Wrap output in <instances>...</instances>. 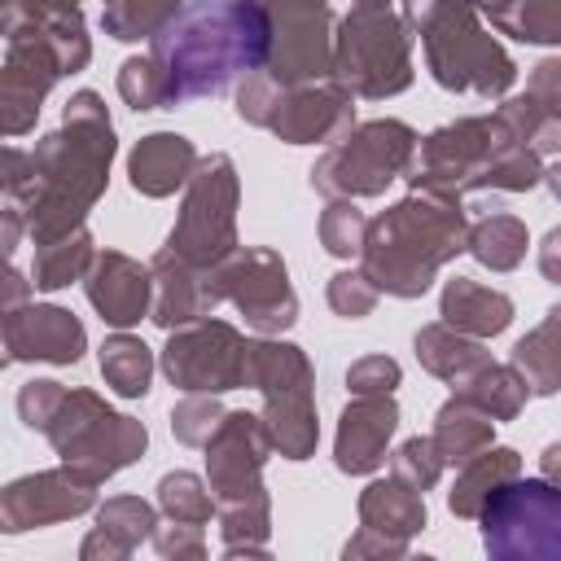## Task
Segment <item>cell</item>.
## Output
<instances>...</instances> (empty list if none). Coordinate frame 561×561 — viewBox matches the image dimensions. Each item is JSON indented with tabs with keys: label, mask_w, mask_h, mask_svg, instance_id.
Wrapping results in <instances>:
<instances>
[{
	"label": "cell",
	"mask_w": 561,
	"mask_h": 561,
	"mask_svg": "<svg viewBox=\"0 0 561 561\" xmlns=\"http://www.w3.org/2000/svg\"><path fill=\"white\" fill-rule=\"evenodd\" d=\"M153 526H158V517H153V508H149L145 500H136V495L110 500V504L101 508V517H96V530H92L88 543H83V557H96V552H105V557H127L145 535H153Z\"/></svg>",
	"instance_id": "26"
},
{
	"label": "cell",
	"mask_w": 561,
	"mask_h": 561,
	"mask_svg": "<svg viewBox=\"0 0 561 561\" xmlns=\"http://www.w3.org/2000/svg\"><path fill=\"white\" fill-rule=\"evenodd\" d=\"M416 359L443 377V381H465L469 373H478L482 364H491V355L482 351V342H473L469 333L451 329V324H430L416 333Z\"/></svg>",
	"instance_id": "28"
},
{
	"label": "cell",
	"mask_w": 561,
	"mask_h": 561,
	"mask_svg": "<svg viewBox=\"0 0 561 561\" xmlns=\"http://www.w3.org/2000/svg\"><path fill=\"white\" fill-rule=\"evenodd\" d=\"M114 158L110 114L96 92H75L66 105V127L44 136L31 153V232L35 241H53L79 228L83 210L105 188V171Z\"/></svg>",
	"instance_id": "2"
},
{
	"label": "cell",
	"mask_w": 561,
	"mask_h": 561,
	"mask_svg": "<svg viewBox=\"0 0 561 561\" xmlns=\"http://www.w3.org/2000/svg\"><path fill=\"white\" fill-rule=\"evenodd\" d=\"M118 92L131 110H162L167 105V88H162V75L153 66V57H131L118 70Z\"/></svg>",
	"instance_id": "38"
},
{
	"label": "cell",
	"mask_w": 561,
	"mask_h": 561,
	"mask_svg": "<svg viewBox=\"0 0 561 561\" xmlns=\"http://www.w3.org/2000/svg\"><path fill=\"white\" fill-rule=\"evenodd\" d=\"M500 118L535 153H561V57H548L530 70L526 96L508 101Z\"/></svg>",
	"instance_id": "16"
},
{
	"label": "cell",
	"mask_w": 561,
	"mask_h": 561,
	"mask_svg": "<svg viewBox=\"0 0 561 561\" xmlns=\"http://www.w3.org/2000/svg\"><path fill=\"white\" fill-rule=\"evenodd\" d=\"M399 425V408L386 394H355V403L342 412L333 460L342 473H373L386 460V443Z\"/></svg>",
	"instance_id": "17"
},
{
	"label": "cell",
	"mask_w": 561,
	"mask_h": 561,
	"mask_svg": "<svg viewBox=\"0 0 561 561\" xmlns=\"http://www.w3.org/2000/svg\"><path fill=\"white\" fill-rule=\"evenodd\" d=\"M543 180H548V188H552V193L561 197V162H557L552 171H543Z\"/></svg>",
	"instance_id": "45"
},
{
	"label": "cell",
	"mask_w": 561,
	"mask_h": 561,
	"mask_svg": "<svg viewBox=\"0 0 561 561\" xmlns=\"http://www.w3.org/2000/svg\"><path fill=\"white\" fill-rule=\"evenodd\" d=\"M517 473H522V460H517L513 447H486V451H478L473 460L460 465V478H456V486H451V495H447L451 513H456V517H478L482 504H486L504 482H513Z\"/></svg>",
	"instance_id": "25"
},
{
	"label": "cell",
	"mask_w": 561,
	"mask_h": 561,
	"mask_svg": "<svg viewBox=\"0 0 561 561\" xmlns=\"http://www.w3.org/2000/svg\"><path fill=\"white\" fill-rule=\"evenodd\" d=\"M267 451H272L267 425L250 412H228L219 421V430L210 434V443H206V473H210L215 504L263 491L259 469H263Z\"/></svg>",
	"instance_id": "13"
},
{
	"label": "cell",
	"mask_w": 561,
	"mask_h": 561,
	"mask_svg": "<svg viewBox=\"0 0 561 561\" xmlns=\"http://www.w3.org/2000/svg\"><path fill=\"white\" fill-rule=\"evenodd\" d=\"M539 465H543V478L561 486V443H548L543 456H539Z\"/></svg>",
	"instance_id": "44"
},
{
	"label": "cell",
	"mask_w": 561,
	"mask_h": 561,
	"mask_svg": "<svg viewBox=\"0 0 561 561\" xmlns=\"http://www.w3.org/2000/svg\"><path fill=\"white\" fill-rule=\"evenodd\" d=\"M377 285L364 276V272H337L333 280H329V307L337 311V316H346V320H359V316H368L373 307H377Z\"/></svg>",
	"instance_id": "40"
},
{
	"label": "cell",
	"mask_w": 561,
	"mask_h": 561,
	"mask_svg": "<svg viewBox=\"0 0 561 561\" xmlns=\"http://www.w3.org/2000/svg\"><path fill=\"white\" fill-rule=\"evenodd\" d=\"M469 254L486 263L491 272H508L526 259V224L513 215H491L478 228H469Z\"/></svg>",
	"instance_id": "31"
},
{
	"label": "cell",
	"mask_w": 561,
	"mask_h": 561,
	"mask_svg": "<svg viewBox=\"0 0 561 561\" xmlns=\"http://www.w3.org/2000/svg\"><path fill=\"white\" fill-rule=\"evenodd\" d=\"M215 276H219L224 298L241 307V316L254 333H280L298 320V298L289 289V276H285V263L276 250H263V245L232 250L215 267Z\"/></svg>",
	"instance_id": "12"
},
{
	"label": "cell",
	"mask_w": 561,
	"mask_h": 561,
	"mask_svg": "<svg viewBox=\"0 0 561 561\" xmlns=\"http://www.w3.org/2000/svg\"><path fill=\"white\" fill-rule=\"evenodd\" d=\"M333 70L351 96H394L412 83L408 26L390 0H355L333 35Z\"/></svg>",
	"instance_id": "5"
},
{
	"label": "cell",
	"mask_w": 561,
	"mask_h": 561,
	"mask_svg": "<svg viewBox=\"0 0 561 561\" xmlns=\"http://www.w3.org/2000/svg\"><path fill=\"white\" fill-rule=\"evenodd\" d=\"M158 504H162V513L171 522H193V526H206L210 513L219 508L215 504V491H206V482L197 473H184V469L180 473H167L158 482Z\"/></svg>",
	"instance_id": "34"
},
{
	"label": "cell",
	"mask_w": 561,
	"mask_h": 561,
	"mask_svg": "<svg viewBox=\"0 0 561 561\" xmlns=\"http://www.w3.org/2000/svg\"><path fill=\"white\" fill-rule=\"evenodd\" d=\"M513 320V302L504 289H491V285H478L469 276H456L447 280L443 289V324L469 333V337H495L504 333Z\"/></svg>",
	"instance_id": "21"
},
{
	"label": "cell",
	"mask_w": 561,
	"mask_h": 561,
	"mask_svg": "<svg viewBox=\"0 0 561 561\" xmlns=\"http://www.w3.org/2000/svg\"><path fill=\"white\" fill-rule=\"evenodd\" d=\"M193 167H197V153H193V145H188L184 136H175V131H153V136H145V140L131 149V162H127L131 188L145 193V197H167V193H175V188L193 175Z\"/></svg>",
	"instance_id": "20"
},
{
	"label": "cell",
	"mask_w": 561,
	"mask_h": 561,
	"mask_svg": "<svg viewBox=\"0 0 561 561\" xmlns=\"http://www.w3.org/2000/svg\"><path fill=\"white\" fill-rule=\"evenodd\" d=\"M469 245V224L460 210V197L443 193H412L408 202L390 206L381 219L368 224L364 237V276L394 294L416 298L430 289L434 272Z\"/></svg>",
	"instance_id": "3"
},
{
	"label": "cell",
	"mask_w": 561,
	"mask_h": 561,
	"mask_svg": "<svg viewBox=\"0 0 561 561\" xmlns=\"http://www.w3.org/2000/svg\"><path fill=\"white\" fill-rule=\"evenodd\" d=\"M101 377L105 386H114L123 399H140L149 390V377H153V355L140 337H127V333H114L105 346H101Z\"/></svg>",
	"instance_id": "30"
},
{
	"label": "cell",
	"mask_w": 561,
	"mask_h": 561,
	"mask_svg": "<svg viewBox=\"0 0 561 561\" xmlns=\"http://www.w3.org/2000/svg\"><path fill=\"white\" fill-rule=\"evenodd\" d=\"M237 114L254 127L276 131L289 145H316V140H342L355 123L351 110V88L342 83H302V88H280L267 70L245 75L237 92Z\"/></svg>",
	"instance_id": "6"
},
{
	"label": "cell",
	"mask_w": 561,
	"mask_h": 561,
	"mask_svg": "<svg viewBox=\"0 0 561 561\" xmlns=\"http://www.w3.org/2000/svg\"><path fill=\"white\" fill-rule=\"evenodd\" d=\"M149 272H153V311L149 316L162 329L193 324V320L210 316L215 302H224V289H219L215 267H197V263L162 250Z\"/></svg>",
	"instance_id": "14"
},
{
	"label": "cell",
	"mask_w": 561,
	"mask_h": 561,
	"mask_svg": "<svg viewBox=\"0 0 561 561\" xmlns=\"http://www.w3.org/2000/svg\"><path fill=\"white\" fill-rule=\"evenodd\" d=\"M263 425L272 434V447L285 460H307L316 451V408H311V386H289V390H267Z\"/></svg>",
	"instance_id": "22"
},
{
	"label": "cell",
	"mask_w": 561,
	"mask_h": 561,
	"mask_svg": "<svg viewBox=\"0 0 561 561\" xmlns=\"http://www.w3.org/2000/svg\"><path fill=\"white\" fill-rule=\"evenodd\" d=\"M149 289H153V272H145L136 259H127V254H118V250H105V254L92 259L88 298H92V307L101 311L105 324L127 329V324H136L140 316H149V311H153Z\"/></svg>",
	"instance_id": "15"
},
{
	"label": "cell",
	"mask_w": 561,
	"mask_h": 561,
	"mask_svg": "<svg viewBox=\"0 0 561 561\" xmlns=\"http://www.w3.org/2000/svg\"><path fill=\"white\" fill-rule=\"evenodd\" d=\"M153 548L162 557H202L206 543H202V526L193 522H171V526H153Z\"/></svg>",
	"instance_id": "42"
},
{
	"label": "cell",
	"mask_w": 561,
	"mask_h": 561,
	"mask_svg": "<svg viewBox=\"0 0 561 561\" xmlns=\"http://www.w3.org/2000/svg\"><path fill=\"white\" fill-rule=\"evenodd\" d=\"M364 237H368L364 210H355V202H346V197H333V206L320 215V241H324V250L337 254V259H355L364 250Z\"/></svg>",
	"instance_id": "35"
},
{
	"label": "cell",
	"mask_w": 561,
	"mask_h": 561,
	"mask_svg": "<svg viewBox=\"0 0 561 561\" xmlns=\"http://www.w3.org/2000/svg\"><path fill=\"white\" fill-rule=\"evenodd\" d=\"M500 31L526 44H561V0H517Z\"/></svg>",
	"instance_id": "36"
},
{
	"label": "cell",
	"mask_w": 561,
	"mask_h": 561,
	"mask_svg": "<svg viewBox=\"0 0 561 561\" xmlns=\"http://www.w3.org/2000/svg\"><path fill=\"white\" fill-rule=\"evenodd\" d=\"M180 13V0H110L101 26L114 39H153L171 18Z\"/></svg>",
	"instance_id": "33"
},
{
	"label": "cell",
	"mask_w": 561,
	"mask_h": 561,
	"mask_svg": "<svg viewBox=\"0 0 561 561\" xmlns=\"http://www.w3.org/2000/svg\"><path fill=\"white\" fill-rule=\"evenodd\" d=\"M272 53V13L259 0H188L153 39L167 105L215 96L237 75H254Z\"/></svg>",
	"instance_id": "1"
},
{
	"label": "cell",
	"mask_w": 561,
	"mask_h": 561,
	"mask_svg": "<svg viewBox=\"0 0 561 561\" xmlns=\"http://www.w3.org/2000/svg\"><path fill=\"white\" fill-rule=\"evenodd\" d=\"M539 272H543L552 285H561V228H552V232L543 237V245H539Z\"/></svg>",
	"instance_id": "43"
},
{
	"label": "cell",
	"mask_w": 561,
	"mask_h": 561,
	"mask_svg": "<svg viewBox=\"0 0 561 561\" xmlns=\"http://www.w3.org/2000/svg\"><path fill=\"white\" fill-rule=\"evenodd\" d=\"M460 390V399H469V403H478L482 412H491L495 421H513L517 412H522V403H526V394H530V386L522 381V373L508 364H482L478 373H469L465 381H456Z\"/></svg>",
	"instance_id": "29"
},
{
	"label": "cell",
	"mask_w": 561,
	"mask_h": 561,
	"mask_svg": "<svg viewBox=\"0 0 561 561\" xmlns=\"http://www.w3.org/2000/svg\"><path fill=\"white\" fill-rule=\"evenodd\" d=\"M359 522L377 535H390V539H408L425 526V500L416 486H408L403 478H386V482H373L364 495H359Z\"/></svg>",
	"instance_id": "23"
},
{
	"label": "cell",
	"mask_w": 561,
	"mask_h": 561,
	"mask_svg": "<svg viewBox=\"0 0 561 561\" xmlns=\"http://www.w3.org/2000/svg\"><path fill=\"white\" fill-rule=\"evenodd\" d=\"M224 416H228V412H219V403H215L210 394H193V399H184V403L171 412V430H175L180 443H188V447H206Z\"/></svg>",
	"instance_id": "39"
},
{
	"label": "cell",
	"mask_w": 561,
	"mask_h": 561,
	"mask_svg": "<svg viewBox=\"0 0 561 561\" xmlns=\"http://www.w3.org/2000/svg\"><path fill=\"white\" fill-rule=\"evenodd\" d=\"M416 145V131L399 118H373L364 127H351L311 167V188H320L324 197H377L390 180L408 171Z\"/></svg>",
	"instance_id": "9"
},
{
	"label": "cell",
	"mask_w": 561,
	"mask_h": 561,
	"mask_svg": "<svg viewBox=\"0 0 561 561\" xmlns=\"http://www.w3.org/2000/svg\"><path fill=\"white\" fill-rule=\"evenodd\" d=\"M403 22L425 39L430 75L443 88L500 96L517 79L504 48L478 26L473 0H403Z\"/></svg>",
	"instance_id": "4"
},
{
	"label": "cell",
	"mask_w": 561,
	"mask_h": 561,
	"mask_svg": "<svg viewBox=\"0 0 561 561\" xmlns=\"http://www.w3.org/2000/svg\"><path fill=\"white\" fill-rule=\"evenodd\" d=\"M92 259V245H88V232L75 228L66 237H53V241H39V254H35V289H61L70 285Z\"/></svg>",
	"instance_id": "32"
},
{
	"label": "cell",
	"mask_w": 561,
	"mask_h": 561,
	"mask_svg": "<svg viewBox=\"0 0 561 561\" xmlns=\"http://www.w3.org/2000/svg\"><path fill=\"white\" fill-rule=\"evenodd\" d=\"M92 504V482L75 478L70 469L61 473H39L26 482H13L4 491V522L9 530H26V526H48L61 517H75Z\"/></svg>",
	"instance_id": "18"
},
{
	"label": "cell",
	"mask_w": 561,
	"mask_h": 561,
	"mask_svg": "<svg viewBox=\"0 0 561 561\" xmlns=\"http://www.w3.org/2000/svg\"><path fill=\"white\" fill-rule=\"evenodd\" d=\"M9 359H48L75 364L83 355V324L61 307H31L4 320Z\"/></svg>",
	"instance_id": "19"
},
{
	"label": "cell",
	"mask_w": 561,
	"mask_h": 561,
	"mask_svg": "<svg viewBox=\"0 0 561 561\" xmlns=\"http://www.w3.org/2000/svg\"><path fill=\"white\" fill-rule=\"evenodd\" d=\"M513 368L530 386V394H557L561 390V302L548 311L539 329H530L513 346Z\"/></svg>",
	"instance_id": "27"
},
{
	"label": "cell",
	"mask_w": 561,
	"mask_h": 561,
	"mask_svg": "<svg viewBox=\"0 0 561 561\" xmlns=\"http://www.w3.org/2000/svg\"><path fill=\"white\" fill-rule=\"evenodd\" d=\"M167 250L197 267H219L237 250V171L228 153L197 158Z\"/></svg>",
	"instance_id": "10"
},
{
	"label": "cell",
	"mask_w": 561,
	"mask_h": 561,
	"mask_svg": "<svg viewBox=\"0 0 561 561\" xmlns=\"http://www.w3.org/2000/svg\"><path fill=\"white\" fill-rule=\"evenodd\" d=\"M44 434L53 438V447L61 451L66 469L83 482H105L110 473H118L123 465H131L145 451V425L131 416L110 412L96 394L75 390L61 394L53 421L44 425Z\"/></svg>",
	"instance_id": "7"
},
{
	"label": "cell",
	"mask_w": 561,
	"mask_h": 561,
	"mask_svg": "<svg viewBox=\"0 0 561 561\" xmlns=\"http://www.w3.org/2000/svg\"><path fill=\"white\" fill-rule=\"evenodd\" d=\"M245 355L250 342L232 324L202 316L171 333L162 351V373L188 394H219L245 386Z\"/></svg>",
	"instance_id": "11"
},
{
	"label": "cell",
	"mask_w": 561,
	"mask_h": 561,
	"mask_svg": "<svg viewBox=\"0 0 561 561\" xmlns=\"http://www.w3.org/2000/svg\"><path fill=\"white\" fill-rule=\"evenodd\" d=\"M495 561H561V486L548 478L504 482L478 513Z\"/></svg>",
	"instance_id": "8"
},
{
	"label": "cell",
	"mask_w": 561,
	"mask_h": 561,
	"mask_svg": "<svg viewBox=\"0 0 561 561\" xmlns=\"http://www.w3.org/2000/svg\"><path fill=\"white\" fill-rule=\"evenodd\" d=\"M491 434H495V416L456 394V399H447V403L438 408L430 438H434L443 465H465V460H473L478 451L491 447Z\"/></svg>",
	"instance_id": "24"
},
{
	"label": "cell",
	"mask_w": 561,
	"mask_h": 561,
	"mask_svg": "<svg viewBox=\"0 0 561 561\" xmlns=\"http://www.w3.org/2000/svg\"><path fill=\"white\" fill-rule=\"evenodd\" d=\"M346 386H351V394H390L399 386V364L386 355H368V359L351 364Z\"/></svg>",
	"instance_id": "41"
},
{
	"label": "cell",
	"mask_w": 561,
	"mask_h": 561,
	"mask_svg": "<svg viewBox=\"0 0 561 561\" xmlns=\"http://www.w3.org/2000/svg\"><path fill=\"white\" fill-rule=\"evenodd\" d=\"M390 473L403 478V482L416 486V491H430V486L438 482V473H443V456H438L434 438H408V443L390 456Z\"/></svg>",
	"instance_id": "37"
}]
</instances>
